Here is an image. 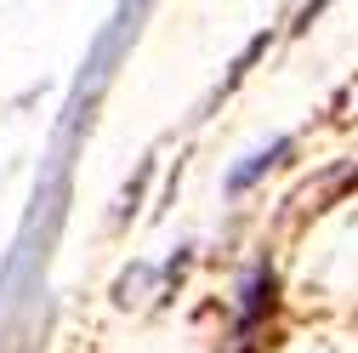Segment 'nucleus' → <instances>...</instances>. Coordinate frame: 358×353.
Segmentation results:
<instances>
[{"instance_id": "f257e3e1", "label": "nucleus", "mask_w": 358, "mask_h": 353, "mask_svg": "<svg viewBox=\"0 0 358 353\" xmlns=\"http://www.w3.org/2000/svg\"><path fill=\"white\" fill-rule=\"evenodd\" d=\"M273 154H285V143H273V148H262V154H250V160H245V165H239V171L228 176V188H245L250 176L262 171V165H273Z\"/></svg>"}]
</instances>
